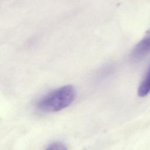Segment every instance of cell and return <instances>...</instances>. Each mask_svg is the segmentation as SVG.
Masks as SVG:
<instances>
[{
    "label": "cell",
    "instance_id": "cell-4",
    "mask_svg": "<svg viewBox=\"0 0 150 150\" xmlns=\"http://www.w3.org/2000/svg\"><path fill=\"white\" fill-rule=\"evenodd\" d=\"M46 150H67L66 146L59 142H54L51 143L46 148Z\"/></svg>",
    "mask_w": 150,
    "mask_h": 150
},
{
    "label": "cell",
    "instance_id": "cell-2",
    "mask_svg": "<svg viewBox=\"0 0 150 150\" xmlns=\"http://www.w3.org/2000/svg\"><path fill=\"white\" fill-rule=\"evenodd\" d=\"M150 52V33L142 39L135 46L132 52V57L138 59Z\"/></svg>",
    "mask_w": 150,
    "mask_h": 150
},
{
    "label": "cell",
    "instance_id": "cell-1",
    "mask_svg": "<svg viewBox=\"0 0 150 150\" xmlns=\"http://www.w3.org/2000/svg\"><path fill=\"white\" fill-rule=\"evenodd\" d=\"M76 91L70 85L57 88L42 97L36 103L40 111L52 112L60 111L69 106L74 100Z\"/></svg>",
    "mask_w": 150,
    "mask_h": 150
},
{
    "label": "cell",
    "instance_id": "cell-3",
    "mask_svg": "<svg viewBox=\"0 0 150 150\" xmlns=\"http://www.w3.org/2000/svg\"><path fill=\"white\" fill-rule=\"evenodd\" d=\"M150 92V69L141 83L138 90V94L140 97H144Z\"/></svg>",
    "mask_w": 150,
    "mask_h": 150
}]
</instances>
